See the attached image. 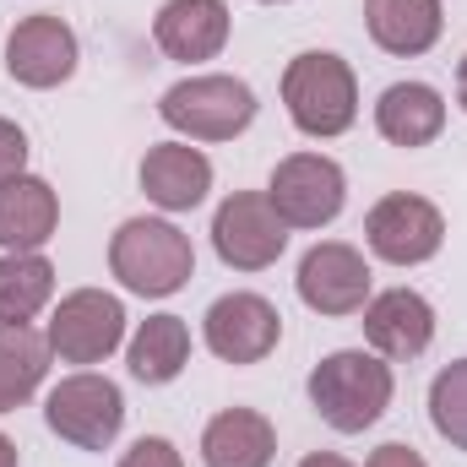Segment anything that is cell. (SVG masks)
I'll list each match as a JSON object with an SVG mask.
<instances>
[{
    "label": "cell",
    "mask_w": 467,
    "mask_h": 467,
    "mask_svg": "<svg viewBox=\"0 0 467 467\" xmlns=\"http://www.w3.org/2000/svg\"><path fill=\"white\" fill-rule=\"evenodd\" d=\"M299 467H353V462H348V457H337V451H310Z\"/></svg>",
    "instance_id": "obj_27"
},
{
    "label": "cell",
    "mask_w": 467,
    "mask_h": 467,
    "mask_svg": "<svg viewBox=\"0 0 467 467\" xmlns=\"http://www.w3.org/2000/svg\"><path fill=\"white\" fill-rule=\"evenodd\" d=\"M44 337L49 353H60V364H99L125 343V305L104 288H77L55 305Z\"/></svg>",
    "instance_id": "obj_8"
},
{
    "label": "cell",
    "mask_w": 467,
    "mask_h": 467,
    "mask_svg": "<svg viewBox=\"0 0 467 467\" xmlns=\"http://www.w3.org/2000/svg\"><path fill=\"white\" fill-rule=\"evenodd\" d=\"M60 229V196L33 180L16 174L0 185V250H44Z\"/></svg>",
    "instance_id": "obj_17"
},
{
    "label": "cell",
    "mask_w": 467,
    "mask_h": 467,
    "mask_svg": "<svg viewBox=\"0 0 467 467\" xmlns=\"http://www.w3.org/2000/svg\"><path fill=\"white\" fill-rule=\"evenodd\" d=\"M55 299V266L38 250L0 255V321H33Z\"/></svg>",
    "instance_id": "obj_22"
},
{
    "label": "cell",
    "mask_w": 467,
    "mask_h": 467,
    "mask_svg": "<svg viewBox=\"0 0 467 467\" xmlns=\"http://www.w3.org/2000/svg\"><path fill=\"white\" fill-rule=\"evenodd\" d=\"M375 130L391 147H430L446 130V99L430 82H391L375 104Z\"/></svg>",
    "instance_id": "obj_19"
},
{
    "label": "cell",
    "mask_w": 467,
    "mask_h": 467,
    "mask_svg": "<svg viewBox=\"0 0 467 467\" xmlns=\"http://www.w3.org/2000/svg\"><path fill=\"white\" fill-rule=\"evenodd\" d=\"M364 343L391 358V364H408L435 343V310L424 294L413 288H386L364 305Z\"/></svg>",
    "instance_id": "obj_13"
},
{
    "label": "cell",
    "mask_w": 467,
    "mask_h": 467,
    "mask_svg": "<svg viewBox=\"0 0 467 467\" xmlns=\"http://www.w3.org/2000/svg\"><path fill=\"white\" fill-rule=\"evenodd\" d=\"M391 391H397L391 364L364 348H337L310 369V408L337 435H364L369 424H380V413L391 408Z\"/></svg>",
    "instance_id": "obj_1"
},
{
    "label": "cell",
    "mask_w": 467,
    "mask_h": 467,
    "mask_svg": "<svg viewBox=\"0 0 467 467\" xmlns=\"http://www.w3.org/2000/svg\"><path fill=\"white\" fill-rule=\"evenodd\" d=\"M158 115L169 130L191 141H234L255 119V93L239 77H185L158 99Z\"/></svg>",
    "instance_id": "obj_4"
},
{
    "label": "cell",
    "mask_w": 467,
    "mask_h": 467,
    "mask_svg": "<svg viewBox=\"0 0 467 467\" xmlns=\"http://www.w3.org/2000/svg\"><path fill=\"white\" fill-rule=\"evenodd\" d=\"M294 283H299V299L316 316H358L369 305V261L343 239H327V244L305 250Z\"/></svg>",
    "instance_id": "obj_10"
},
{
    "label": "cell",
    "mask_w": 467,
    "mask_h": 467,
    "mask_svg": "<svg viewBox=\"0 0 467 467\" xmlns=\"http://www.w3.org/2000/svg\"><path fill=\"white\" fill-rule=\"evenodd\" d=\"M213 250L234 272H266L288 250V223L266 202V191H234L213 213Z\"/></svg>",
    "instance_id": "obj_7"
},
{
    "label": "cell",
    "mask_w": 467,
    "mask_h": 467,
    "mask_svg": "<svg viewBox=\"0 0 467 467\" xmlns=\"http://www.w3.org/2000/svg\"><path fill=\"white\" fill-rule=\"evenodd\" d=\"M49 369V337L27 321H0V413H16Z\"/></svg>",
    "instance_id": "obj_20"
},
{
    "label": "cell",
    "mask_w": 467,
    "mask_h": 467,
    "mask_svg": "<svg viewBox=\"0 0 467 467\" xmlns=\"http://www.w3.org/2000/svg\"><path fill=\"white\" fill-rule=\"evenodd\" d=\"M130 375L141 386H169L185 364H191V327L180 316H147L130 337V353H125Z\"/></svg>",
    "instance_id": "obj_21"
},
{
    "label": "cell",
    "mask_w": 467,
    "mask_h": 467,
    "mask_svg": "<svg viewBox=\"0 0 467 467\" xmlns=\"http://www.w3.org/2000/svg\"><path fill=\"white\" fill-rule=\"evenodd\" d=\"M152 38L169 60H218L229 44V5L223 0H169L152 22Z\"/></svg>",
    "instance_id": "obj_15"
},
{
    "label": "cell",
    "mask_w": 467,
    "mask_h": 467,
    "mask_svg": "<svg viewBox=\"0 0 467 467\" xmlns=\"http://www.w3.org/2000/svg\"><path fill=\"white\" fill-rule=\"evenodd\" d=\"M202 332H207V348L218 353L223 364H261L266 353L277 348V337H283V316L261 294H223L207 310Z\"/></svg>",
    "instance_id": "obj_11"
},
{
    "label": "cell",
    "mask_w": 467,
    "mask_h": 467,
    "mask_svg": "<svg viewBox=\"0 0 467 467\" xmlns=\"http://www.w3.org/2000/svg\"><path fill=\"white\" fill-rule=\"evenodd\" d=\"M22 169H27V136L16 119H0V185L16 180Z\"/></svg>",
    "instance_id": "obj_25"
},
{
    "label": "cell",
    "mask_w": 467,
    "mask_h": 467,
    "mask_svg": "<svg viewBox=\"0 0 467 467\" xmlns=\"http://www.w3.org/2000/svg\"><path fill=\"white\" fill-rule=\"evenodd\" d=\"M119 467H185V457L174 451V441H163V435H141V441L119 457Z\"/></svg>",
    "instance_id": "obj_24"
},
{
    "label": "cell",
    "mask_w": 467,
    "mask_h": 467,
    "mask_svg": "<svg viewBox=\"0 0 467 467\" xmlns=\"http://www.w3.org/2000/svg\"><path fill=\"white\" fill-rule=\"evenodd\" d=\"M364 27L386 55L413 60L441 44L446 11H441V0H364Z\"/></svg>",
    "instance_id": "obj_16"
},
{
    "label": "cell",
    "mask_w": 467,
    "mask_h": 467,
    "mask_svg": "<svg viewBox=\"0 0 467 467\" xmlns=\"http://www.w3.org/2000/svg\"><path fill=\"white\" fill-rule=\"evenodd\" d=\"M277 457V430L255 408H223L202 430V462L207 467H272Z\"/></svg>",
    "instance_id": "obj_18"
},
{
    "label": "cell",
    "mask_w": 467,
    "mask_h": 467,
    "mask_svg": "<svg viewBox=\"0 0 467 467\" xmlns=\"http://www.w3.org/2000/svg\"><path fill=\"white\" fill-rule=\"evenodd\" d=\"M457 104L467 109V55H462V66H457Z\"/></svg>",
    "instance_id": "obj_29"
},
{
    "label": "cell",
    "mask_w": 467,
    "mask_h": 467,
    "mask_svg": "<svg viewBox=\"0 0 467 467\" xmlns=\"http://www.w3.org/2000/svg\"><path fill=\"white\" fill-rule=\"evenodd\" d=\"M266 202L288 229H327L348 202V180L327 152H294L272 169Z\"/></svg>",
    "instance_id": "obj_6"
},
{
    "label": "cell",
    "mask_w": 467,
    "mask_h": 467,
    "mask_svg": "<svg viewBox=\"0 0 467 467\" xmlns=\"http://www.w3.org/2000/svg\"><path fill=\"white\" fill-rule=\"evenodd\" d=\"M44 424L77 451H104V446H115L119 424H125V397L109 375H93V369L66 375L44 397Z\"/></svg>",
    "instance_id": "obj_5"
},
{
    "label": "cell",
    "mask_w": 467,
    "mask_h": 467,
    "mask_svg": "<svg viewBox=\"0 0 467 467\" xmlns=\"http://www.w3.org/2000/svg\"><path fill=\"white\" fill-rule=\"evenodd\" d=\"M109 272L119 277V288L141 299H169L196 272L191 234H180L169 218H130L109 239Z\"/></svg>",
    "instance_id": "obj_2"
},
{
    "label": "cell",
    "mask_w": 467,
    "mask_h": 467,
    "mask_svg": "<svg viewBox=\"0 0 467 467\" xmlns=\"http://www.w3.org/2000/svg\"><path fill=\"white\" fill-rule=\"evenodd\" d=\"M141 191H147V202L163 207V213H191V207H202L207 191H213V163H207V152L191 147V141H158V147H147V158H141Z\"/></svg>",
    "instance_id": "obj_14"
},
{
    "label": "cell",
    "mask_w": 467,
    "mask_h": 467,
    "mask_svg": "<svg viewBox=\"0 0 467 467\" xmlns=\"http://www.w3.org/2000/svg\"><path fill=\"white\" fill-rule=\"evenodd\" d=\"M283 109L316 141L343 136L358 119V77H353V66L332 49L294 55L288 71H283Z\"/></svg>",
    "instance_id": "obj_3"
},
{
    "label": "cell",
    "mask_w": 467,
    "mask_h": 467,
    "mask_svg": "<svg viewBox=\"0 0 467 467\" xmlns=\"http://www.w3.org/2000/svg\"><path fill=\"white\" fill-rule=\"evenodd\" d=\"M364 467H430L413 446H402V441H391V446H380V451H369V462Z\"/></svg>",
    "instance_id": "obj_26"
},
{
    "label": "cell",
    "mask_w": 467,
    "mask_h": 467,
    "mask_svg": "<svg viewBox=\"0 0 467 467\" xmlns=\"http://www.w3.org/2000/svg\"><path fill=\"white\" fill-rule=\"evenodd\" d=\"M0 467H22V462H16V446H11L5 435H0Z\"/></svg>",
    "instance_id": "obj_28"
},
{
    "label": "cell",
    "mask_w": 467,
    "mask_h": 467,
    "mask_svg": "<svg viewBox=\"0 0 467 467\" xmlns=\"http://www.w3.org/2000/svg\"><path fill=\"white\" fill-rule=\"evenodd\" d=\"M266 5H283V0H266Z\"/></svg>",
    "instance_id": "obj_30"
},
{
    "label": "cell",
    "mask_w": 467,
    "mask_h": 467,
    "mask_svg": "<svg viewBox=\"0 0 467 467\" xmlns=\"http://www.w3.org/2000/svg\"><path fill=\"white\" fill-rule=\"evenodd\" d=\"M77 71V33L60 16H22L5 38V77L22 88H60Z\"/></svg>",
    "instance_id": "obj_12"
},
{
    "label": "cell",
    "mask_w": 467,
    "mask_h": 467,
    "mask_svg": "<svg viewBox=\"0 0 467 467\" xmlns=\"http://www.w3.org/2000/svg\"><path fill=\"white\" fill-rule=\"evenodd\" d=\"M364 239H369V250H375L380 261H391V266H419V261H430V255L446 244V218H441L435 202L397 191V196H380V202L369 207Z\"/></svg>",
    "instance_id": "obj_9"
},
{
    "label": "cell",
    "mask_w": 467,
    "mask_h": 467,
    "mask_svg": "<svg viewBox=\"0 0 467 467\" xmlns=\"http://www.w3.org/2000/svg\"><path fill=\"white\" fill-rule=\"evenodd\" d=\"M430 424L441 441H451L457 451H467V358L446 364L430 386Z\"/></svg>",
    "instance_id": "obj_23"
}]
</instances>
